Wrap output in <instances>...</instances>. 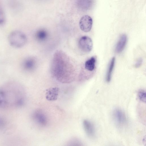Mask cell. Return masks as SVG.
I'll list each match as a JSON object with an SVG mask.
<instances>
[{"label": "cell", "instance_id": "277c9868", "mask_svg": "<svg viewBox=\"0 0 146 146\" xmlns=\"http://www.w3.org/2000/svg\"><path fill=\"white\" fill-rule=\"evenodd\" d=\"M32 117L33 120L40 126H46L48 122V117L44 112L41 110L37 109L33 113Z\"/></svg>", "mask_w": 146, "mask_h": 146}, {"label": "cell", "instance_id": "6da1fadb", "mask_svg": "<svg viewBox=\"0 0 146 146\" xmlns=\"http://www.w3.org/2000/svg\"><path fill=\"white\" fill-rule=\"evenodd\" d=\"M25 98V90L18 82H9L0 87V108L20 107L24 104Z\"/></svg>", "mask_w": 146, "mask_h": 146}, {"label": "cell", "instance_id": "8fae6325", "mask_svg": "<svg viewBox=\"0 0 146 146\" xmlns=\"http://www.w3.org/2000/svg\"><path fill=\"white\" fill-rule=\"evenodd\" d=\"M35 61L32 58L28 57L25 58L22 63V67L24 70L29 71L32 70L35 66Z\"/></svg>", "mask_w": 146, "mask_h": 146}, {"label": "cell", "instance_id": "7a4b0ae2", "mask_svg": "<svg viewBox=\"0 0 146 146\" xmlns=\"http://www.w3.org/2000/svg\"><path fill=\"white\" fill-rule=\"evenodd\" d=\"M58 52L56 53L53 59V70L55 77L60 82L64 83H68L72 81L67 75H70V68H73L67 58L66 60L65 58H60Z\"/></svg>", "mask_w": 146, "mask_h": 146}, {"label": "cell", "instance_id": "e0dca14e", "mask_svg": "<svg viewBox=\"0 0 146 146\" xmlns=\"http://www.w3.org/2000/svg\"><path fill=\"white\" fill-rule=\"evenodd\" d=\"M138 96L141 101L145 103L146 94L145 91L142 90H140L138 92Z\"/></svg>", "mask_w": 146, "mask_h": 146}, {"label": "cell", "instance_id": "5b68a950", "mask_svg": "<svg viewBox=\"0 0 146 146\" xmlns=\"http://www.w3.org/2000/svg\"><path fill=\"white\" fill-rule=\"evenodd\" d=\"M113 118L115 123L119 126H122L127 122V118L124 112L121 109H115L112 113Z\"/></svg>", "mask_w": 146, "mask_h": 146}, {"label": "cell", "instance_id": "52a82bcc", "mask_svg": "<svg viewBox=\"0 0 146 146\" xmlns=\"http://www.w3.org/2000/svg\"><path fill=\"white\" fill-rule=\"evenodd\" d=\"M93 24L92 18L89 15H85L81 18L79 21V26L83 31L88 32L91 29Z\"/></svg>", "mask_w": 146, "mask_h": 146}, {"label": "cell", "instance_id": "d6986e66", "mask_svg": "<svg viewBox=\"0 0 146 146\" xmlns=\"http://www.w3.org/2000/svg\"><path fill=\"white\" fill-rule=\"evenodd\" d=\"M143 62V59L141 58L138 59L135 64V67L136 68L139 67L142 65Z\"/></svg>", "mask_w": 146, "mask_h": 146}, {"label": "cell", "instance_id": "3957f363", "mask_svg": "<svg viewBox=\"0 0 146 146\" xmlns=\"http://www.w3.org/2000/svg\"><path fill=\"white\" fill-rule=\"evenodd\" d=\"M27 40V37L25 34L18 30L11 32L8 36L9 44L15 48H20L26 44Z\"/></svg>", "mask_w": 146, "mask_h": 146}, {"label": "cell", "instance_id": "ac0fdd59", "mask_svg": "<svg viewBox=\"0 0 146 146\" xmlns=\"http://www.w3.org/2000/svg\"><path fill=\"white\" fill-rule=\"evenodd\" d=\"M6 19V16L4 11L0 7V25H2L5 23Z\"/></svg>", "mask_w": 146, "mask_h": 146}, {"label": "cell", "instance_id": "7c38bea8", "mask_svg": "<svg viewBox=\"0 0 146 146\" xmlns=\"http://www.w3.org/2000/svg\"><path fill=\"white\" fill-rule=\"evenodd\" d=\"M78 5L82 9L87 10L90 9L93 5V0H79Z\"/></svg>", "mask_w": 146, "mask_h": 146}, {"label": "cell", "instance_id": "9a60e30c", "mask_svg": "<svg viewBox=\"0 0 146 146\" xmlns=\"http://www.w3.org/2000/svg\"><path fill=\"white\" fill-rule=\"evenodd\" d=\"M48 36L47 32L44 30H40L38 31L35 34L36 38L40 41L45 40Z\"/></svg>", "mask_w": 146, "mask_h": 146}, {"label": "cell", "instance_id": "2e32d148", "mask_svg": "<svg viewBox=\"0 0 146 146\" xmlns=\"http://www.w3.org/2000/svg\"><path fill=\"white\" fill-rule=\"evenodd\" d=\"M68 145L70 146H81L82 145L81 141L78 139L73 138L71 139L68 141Z\"/></svg>", "mask_w": 146, "mask_h": 146}, {"label": "cell", "instance_id": "8992f818", "mask_svg": "<svg viewBox=\"0 0 146 146\" xmlns=\"http://www.w3.org/2000/svg\"><path fill=\"white\" fill-rule=\"evenodd\" d=\"M93 42L88 36H83L80 39L78 42L79 48L82 51L88 52L90 51L93 48Z\"/></svg>", "mask_w": 146, "mask_h": 146}, {"label": "cell", "instance_id": "30bf717a", "mask_svg": "<svg viewBox=\"0 0 146 146\" xmlns=\"http://www.w3.org/2000/svg\"><path fill=\"white\" fill-rule=\"evenodd\" d=\"M127 40V37L125 34H123L120 37L116 44L115 51L117 53L121 52L126 45Z\"/></svg>", "mask_w": 146, "mask_h": 146}, {"label": "cell", "instance_id": "ba28073f", "mask_svg": "<svg viewBox=\"0 0 146 146\" xmlns=\"http://www.w3.org/2000/svg\"><path fill=\"white\" fill-rule=\"evenodd\" d=\"M83 128L87 135L90 137L94 138L96 135V130L93 124L90 121L84 119L82 123Z\"/></svg>", "mask_w": 146, "mask_h": 146}, {"label": "cell", "instance_id": "9c48e42d", "mask_svg": "<svg viewBox=\"0 0 146 146\" xmlns=\"http://www.w3.org/2000/svg\"><path fill=\"white\" fill-rule=\"evenodd\" d=\"M59 92V89L57 87L50 88L46 90L45 98L49 101H53L56 100Z\"/></svg>", "mask_w": 146, "mask_h": 146}, {"label": "cell", "instance_id": "5bb4252c", "mask_svg": "<svg viewBox=\"0 0 146 146\" xmlns=\"http://www.w3.org/2000/svg\"><path fill=\"white\" fill-rule=\"evenodd\" d=\"M96 58L94 56H92L87 60L85 63V68L89 71H92L95 68Z\"/></svg>", "mask_w": 146, "mask_h": 146}, {"label": "cell", "instance_id": "4fadbf2b", "mask_svg": "<svg viewBox=\"0 0 146 146\" xmlns=\"http://www.w3.org/2000/svg\"><path fill=\"white\" fill-rule=\"evenodd\" d=\"M115 62V58L113 57L111 60L106 74V82H110L111 80V75L114 66Z\"/></svg>", "mask_w": 146, "mask_h": 146}]
</instances>
